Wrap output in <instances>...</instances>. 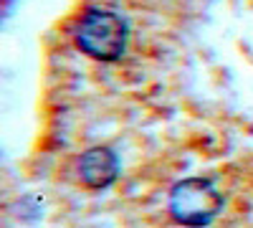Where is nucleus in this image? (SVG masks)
Listing matches in <instances>:
<instances>
[{
	"mask_svg": "<svg viewBox=\"0 0 253 228\" xmlns=\"http://www.w3.org/2000/svg\"><path fill=\"white\" fill-rule=\"evenodd\" d=\"M71 44L76 51L101 64H114L126 51L129 26L126 20L109 8H86L71 23Z\"/></svg>",
	"mask_w": 253,
	"mask_h": 228,
	"instance_id": "1",
	"label": "nucleus"
},
{
	"mask_svg": "<svg viewBox=\"0 0 253 228\" xmlns=\"http://www.w3.org/2000/svg\"><path fill=\"white\" fill-rule=\"evenodd\" d=\"M74 175L76 182L86 190H104L117 180L119 175V160L114 155V150L96 144V147L84 150L76 162H74Z\"/></svg>",
	"mask_w": 253,
	"mask_h": 228,
	"instance_id": "3",
	"label": "nucleus"
},
{
	"mask_svg": "<svg viewBox=\"0 0 253 228\" xmlns=\"http://www.w3.org/2000/svg\"><path fill=\"white\" fill-rule=\"evenodd\" d=\"M223 211V193L213 178L180 180L167 195V213L185 228H205Z\"/></svg>",
	"mask_w": 253,
	"mask_h": 228,
	"instance_id": "2",
	"label": "nucleus"
}]
</instances>
